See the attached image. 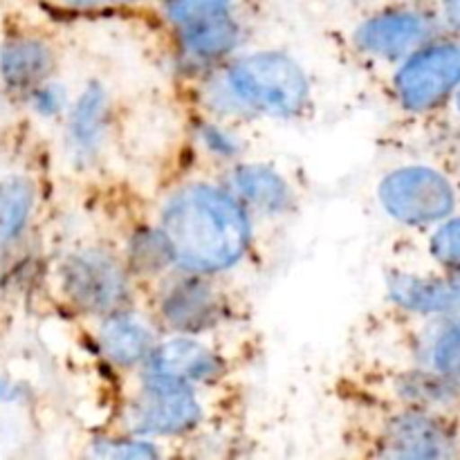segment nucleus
<instances>
[{
  "mask_svg": "<svg viewBox=\"0 0 460 460\" xmlns=\"http://www.w3.org/2000/svg\"><path fill=\"white\" fill-rule=\"evenodd\" d=\"M157 227L175 268L225 274L252 247V211L227 184L189 180L166 193L157 207Z\"/></svg>",
  "mask_w": 460,
  "mask_h": 460,
  "instance_id": "f257e3e1",
  "label": "nucleus"
},
{
  "mask_svg": "<svg viewBox=\"0 0 460 460\" xmlns=\"http://www.w3.org/2000/svg\"><path fill=\"white\" fill-rule=\"evenodd\" d=\"M205 117L223 121L301 119L313 106V85L304 67L286 52L268 49L207 67L198 81Z\"/></svg>",
  "mask_w": 460,
  "mask_h": 460,
  "instance_id": "f03ea898",
  "label": "nucleus"
},
{
  "mask_svg": "<svg viewBox=\"0 0 460 460\" xmlns=\"http://www.w3.org/2000/svg\"><path fill=\"white\" fill-rule=\"evenodd\" d=\"M223 386H193L130 373L115 407V429L162 443H191L223 418Z\"/></svg>",
  "mask_w": 460,
  "mask_h": 460,
  "instance_id": "7ed1b4c3",
  "label": "nucleus"
},
{
  "mask_svg": "<svg viewBox=\"0 0 460 460\" xmlns=\"http://www.w3.org/2000/svg\"><path fill=\"white\" fill-rule=\"evenodd\" d=\"M346 407L344 443L358 456L438 460L460 454L456 427L447 416L364 402H346Z\"/></svg>",
  "mask_w": 460,
  "mask_h": 460,
  "instance_id": "20e7f679",
  "label": "nucleus"
},
{
  "mask_svg": "<svg viewBox=\"0 0 460 460\" xmlns=\"http://www.w3.org/2000/svg\"><path fill=\"white\" fill-rule=\"evenodd\" d=\"M148 286V314L162 335L216 332L245 322V301L220 274L173 268Z\"/></svg>",
  "mask_w": 460,
  "mask_h": 460,
  "instance_id": "39448f33",
  "label": "nucleus"
},
{
  "mask_svg": "<svg viewBox=\"0 0 460 460\" xmlns=\"http://www.w3.org/2000/svg\"><path fill=\"white\" fill-rule=\"evenodd\" d=\"M236 335L238 326L198 335H162L146 362L135 373L193 386L232 385L234 373L250 362L254 350Z\"/></svg>",
  "mask_w": 460,
  "mask_h": 460,
  "instance_id": "423d86ee",
  "label": "nucleus"
},
{
  "mask_svg": "<svg viewBox=\"0 0 460 460\" xmlns=\"http://www.w3.org/2000/svg\"><path fill=\"white\" fill-rule=\"evenodd\" d=\"M57 277L63 301L88 319L133 308L139 288L121 250L99 243L70 252L58 265Z\"/></svg>",
  "mask_w": 460,
  "mask_h": 460,
  "instance_id": "0eeeda50",
  "label": "nucleus"
},
{
  "mask_svg": "<svg viewBox=\"0 0 460 460\" xmlns=\"http://www.w3.org/2000/svg\"><path fill=\"white\" fill-rule=\"evenodd\" d=\"M434 13L411 4H386L368 13L353 30V48L385 66H398L436 39Z\"/></svg>",
  "mask_w": 460,
  "mask_h": 460,
  "instance_id": "6e6552de",
  "label": "nucleus"
},
{
  "mask_svg": "<svg viewBox=\"0 0 460 460\" xmlns=\"http://www.w3.org/2000/svg\"><path fill=\"white\" fill-rule=\"evenodd\" d=\"M377 198L391 218L409 227L438 223L456 205L449 180L429 166H402L386 173Z\"/></svg>",
  "mask_w": 460,
  "mask_h": 460,
  "instance_id": "1a4fd4ad",
  "label": "nucleus"
},
{
  "mask_svg": "<svg viewBox=\"0 0 460 460\" xmlns=\"http://www.w3.org/2000/svg\"><path fill=\"white\" fill-rule=\"evenodd\" d=\"M460 84V48L454 43H427L395 66L391 94L409 112H427L438 106Z\"/></svg>",
  "mask_w": 460,
  "mask_h": 460,
  "instance_id": "9d476101",
  "label": "nucleus"
},
{
  "mask_svg": "<svg viewBox=\"0 0 460 460\" xmlns=\"http://www.w3.org/2000/svg\"><path fill=\"white\" fill-rule=\"evenodd\" d=\"M90 322L94 323L93 340L97 353L106 359V364L128 376L142 368L157 341L162 340L160 328L155 326L151 314H139L135 313V308Z\"/></svg>",
  "mask_w": 460,
  "mask_h": 460,
  "instance_id": "9b49d317",
  "label": "nucleus"
},
{
  "mask_svg": "<svg viewBox=\"0 0 460 460\" xmlns=\"http://www.w3.org/2000/svg\"><path fill=\"white\" fill-rule=\"evenodd\" d=\"M112 103L111 94L99 81H90L67 112L66 142L72 162L93 166L111 142Z\"/></svg>",
  "mask_w": 460,
  "mask_h": 460,
  "instance_id": "f8f14e48",
  "label": "nucleus"
},
{
  "mask_svg": "<svg viewBox=\"0 0 460 460\" xmlns=\"http://www.w3.org/2000/svg\"><path fill=\"white\" fill-rule=\"evenodd\" d=\"M386 299L395 313L409 317L460 314V270L449 277H425L394 270L386 274Z\"/></svg>",
  "mask_w": 460,
  "mask_h": 460,
  "instance_id": "ddd939ff",
  "label": "nucleus"
},
{
  "mask_svg": "<svg viewBox=\"0 0 460 460\" xmlns=\"http://www.w3.org/2000/svg\"><path fill=\"white\" fill-rule=\"evenodd\" d=\"M178 45V57L184 58L189 66H198L202 70L220 66L229 61L238 48L250 36V25L241 12L232 9L227 13L209 18V21L196 22L184 30L171 31Z\"/></svg>",
  "mask_w": 460,
  "mask_h": 460,
  "instance_id": "4468645a",
  "label": "nucleus"
},
{
  "mask_svg": "<svg viewBox=\"0 0 460 460\" xmlns=\"http://www.w3.org/2000/svg\"><path fill=\"white\" fill-rule=\"evenodd\" d=\"M225 184L238 196V200L252 211V216H286L296 207V198L288 180L279 171L265 164H232Z\"/></svg>",
  "mask_w": 460,
  "mask_h": 460,
  "instance_id": "2eb2a0df",
  "label": "nucleus"
},
{
  "mask_svg": "<svg viewBox=\"0 0 460 460\" xmlns=\"http://www.w3.org/2000/svg\"><path fill=\"white\" fill-rule=\"evenodd\" d=\"M57 67V54L40 39H13L0 49V76L12 90H27L49 81Z\"/></svg>",
  "mask_w": 460,
  "mask_h": 460,
  "instance_id": "dca6fc26",
  "label": "nucleus"
},
{
  "mask_svg": "<svg viewBox=\"0 0 460 460\" xmlns=\"http://www.w3.org/2000/svg\"><path fill=\"white\" fill-rule=\"evenodd\" d=\"M36 205V189L22 175L0 180V247L16 241L30 225Z\"/></svg>",
  "mask_w": 460,
  "mask_h": 460,
  "instance_id": "f3484780",
  "label": "nucleus"
},
{
  "mask_svg": "<svg viewBox=\"0 0 460 460\" xmlns=\"http://www.w3.org/2000/svg\"><path fill=\"white\" fill-rule=\"evenodd\" d=\"M418 349L425 353L420 355V367L431 368L460 386V322L440 328L429 341H420Z\"/></svg>",
  "mask_w": 460,
  "mask_h": 460,
  "instance_id": "a211bd4d",
  "label": "nucleus"
},
{
  "mask_svg": "<svg viewBox=\"0 0 460 460\" xmlns=\"http://www.w3.org/2000/svg\"><path fill=\"white\" fill-rule=\"evenodd\" d=\"M236 7V0H160L162 21L171 31L209 21V18L227 13Z\"/></svg>",
  "mask_w": 460,
  "mask_h": 460,
  "instance_id": "6ab92c4d",
  "label": "nucleus"
},
{
  "mask_svg": "<svg viewBox=\"0 0 460 460\" xmlns=\"http://www.w3.org/2000/svg\"><path fill=\"white\" fill-rule=\"evenodd\" d=\"M171 443L162 440L142 438V436L121 434V431H111L103 438L94 440L93 454L99 458H160L166 456L164 447Z\"/></svg>",
  "mask_w": 460,
  "mask_h": 460,
  "instance_id": "aec40b11",
  "label": "nucleus"
},
{
  "mask_svg": "<svg viewBox=\"0 0 460 460\" xmlns=\"http://www.w3.org/2000/svg\"><path fill=\"white\" fill-rule=\"evenodd\" d=\"M431 256L443 268L458 272L460 270V218H452L440 225L429 241Z\"/></svg>",
  "mask_w": 460,
  "mask_h": 460,
  "instance_id": "412c9836",
  "label": "nucleus"
},
{
  "mask_svg": "<svg viewBox=\"0 0 460 460\" xmlns=\"http://www.w3.org/2000/svg\"><path fill=\"white\" fill-rule=\"evenodd\" d=\"M31 99L40 115H57L66 106V90L58 88L52 81H45L43 85L31 90Z\"/></svg>",
  "mask_w": 460,
  "mask_h": 460,
  "instance_id": "4be33fe9",
  "label": "nucleus"
},
{
  "mask_svg": "<svg viewBox=\"0 0 460 460\" xmlns=\"http://www.w3.org/2000/svg\"><path fill=\"white\" fill-rule=\"evenodd\" d=\"M57 3L67 9H75V12H103V9L126 3V0H57Z\"/></svg>",
  "mask_w": 460,
  "mask_h": 460,
  "instance_id": "5701e85b",
  "label": "nucleus"
},
{
  "mask_svg": "<svg viewBox=\"0 0 460 460\" xmlns=\"http://www.w3.org/2000/svg\"><path fill=\"white\" fill-rule=\"evenodd\" d=\"M443 16L452 27L460 30V0H443Z\"/></svg>",
  "mask_w": 460,
  "mask_h": 460,
  "instance_id": "b1692460",
  "label": "nucleus"
},
{
  "mask_svg": "<svg viewBox=\"0 0 460 460\" xmlns=\"http://www.w3.org/2000/svg\"><path fill=\"white\" fill-rule=\"evenodd\" d=\"M13 395H16V389H12V385L4 377H0V402L3 400H12Z\"/></svg>",
  "mask_w": 460,
  "mask_h": 460,
  "instance_id": "393cba45",
  "label": "nucleus"
},
{
  "mask_svg": "<svg viewBox=\"0 0 460 460\" xmlns=\"http://www.w3.org/2000/svg\"><path fill=\"white\" fill-rule=\"evenodd\" d=\"M456 106H458V111H460V93H458V97H456Z\"/></svg>",
  "mask_w": 460,
  "mask_h": 460,
  "instance_id": "a878e982",
  "label": "nucleus"
}]
</instances>
